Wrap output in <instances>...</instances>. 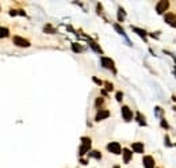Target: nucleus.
Listing matches in <instances>:
<instances>
[{
    "label": "nucleus",
    "instance_id": "nucleus-1",
    "mask_svg": "<svg viewBox=\"0 0 176 168\" xmlns=\"http://www.w3.org/2000/svg\"><path fill=\"white\" fill-rule=\"evenodd\" d=\"M91 149V140L88 137H83L81 138V148H80V155L87 153L88 151Z\"/></svg>",
    "mask_w": 176,
    "mask_h": 168
},
{
    "label": "nucleus",
    "instance_id": "nucleus-2",
    "mask_svg": "<svg viewBox=\"0 0 176 168\" xmlns=\"http://www.w3.org/2000/svg\"><path fill=\"white\" fill-rule=\"evenodd\" d=\"M107 151L111 152V153H115V155H119L122 152V148L118 142H110L107 145Z\"/></svg>",
    "mask_w": 176,
    "mask_h": 168
},
{
    "label": "nucleus",
    "instance_id": "nucleus-3",
    "mask_svg": "<svg viewBox=\"0 0 176 168\" xmlns=\"http://www.w3.org/2000/svg\"><path fill=\"white\" fill-rule=\"evenodd\" d=\"M14 43L16 46H20V47H29L30 46V42L27 39H24V38H22V37H18V35H15L14 37Z\"/></svg>",
    "mask_w": 176,
    "mask_h": 168
},
{
    "label": "nucleus",
    "instance_id": "nucleus-4",
    "mask_svg": "<svg viewBox=\"0 0 176 168\" xmlns=\"http://www.w3.org/2000/svg\"><path fill=\"white\" fill-rule=\"evenodd\" d=\"M122 115H123V119L126 122L131 121V118H133V113H131V110L129 109L127 106H123L122 107Z\"/></svg>",
    "mask_w": 176,
    "mask_h": 168
},
{
    "label": "nucleus",
    "instance_id": "nucleus-5",
    "mask_svg": "<svg viewBox=\"0 0 176 168\" xmlns=\"http://www.w3.org/2000/svg\"><path fill=\"white\" fill-rule=\"evenodd\" d=\"M102 65L105 66V68H108V69H111V71H114V72H115L114 61H112L111 58H107V57H105V58H102Z\"/></svg>",
    "mask_w": 176,
    "mask_h": 168
},
{
    "label": "nucleus",
    "instance_id": "nucleus-6",
    "mask_svg": "<svg viewBox=\"0 0 176 168\" xmlns=\"http://www.w3.org/2000/svg\"><path fill=\"white\" fill-rule=\"evenodd\" d=\"M144 167L145 168H155V160L152 156H145L144 157Z\"/></svg>",
    "mask_w": 176,
    "mask_h": 168
},
{
    "label": "nucleus",
    "instance_id": "nucleus-7",
    "mask_svg": "<svg viewBox=\"0 0 176 168\" xmlns=\"http://www.w3.org/2000/svg\"><path fill=\"white\" fill-rule=\"evenodd\" d=\"M110 117V113L107 111V110H100V111H98V114H96L95 119L96 121H102V119H106Z\"/></svg>",
    "mask_w": 176,
    "mask_h": 168
},
{
    "label": "nucleus",
    "instance_id": "nucleus-8",
    "mask_svg": "<svg viewBox=\"0 0 176 168\" xmlns=\"http://www.w3.org/2000/svg\"><path fill=\"white\" fill-rule=\"evenodd\" d=\"M168 7H169V2H160L159 4H157V12L161 14L165 9H168Z\"/></svg>",
    "mask_w": 176,
    "mask_h": 168
},
{
    "label": "nucleus",
    "instance_id": "nucleus-9",
    "mask_svg": "<svg viewBox=\"0 0 176 168\" xmlns=\"http://www.w3.org/2000/svg\"><path fill=\"white\" fill-rule=\"evenodd\" d=\"M122 151H123V160L126 161V163H129V161L131 160V156H133V153H131V151L127 149V148H125V149H122Z\"/></svg>",
    "mask_w": 176,
    "mask_h": 168
},
{
    "label": "nucleus",
    "instance_id": "nucleus-10",
    "mask_svg": "<svg viewBox=\"0 0 176 168\" xmlns=\"http://www.w3.org/2000/svg\"><path fill=\"white\" fill-rule=\"evenodd\" d=\"M131 148H133L134 152H138V153H142L144 152V145L141 144V142H134V144L131 145Z\"/></svg>",
    "mask_w": 176,
    "mask_h": 168
},
{
    "label": "nucleus",
    "instance_id": "nucleus-11",
    "mask_svg": "<svg viewBox=\"0 0 176 168\" xmlns=\"http://www.w3.org/2000/svg\"><path fill=\"white\" fill-rule=\"evenodd\" d=\"M165 22L169 23L171 26H175V15L174 14H167L165 15Z\"/></svg>",
    "mask_w": 176,
    "mask_h": 168
},
{
    "label": "nucleus",
    "instance_id": "nucleus-12",
    "mask_svg": "<svg viewBox=\"0 0 176 168\" xmlns=\"http://www.w3.org/2000/svg\"><path fill=\"white\" fill-rule=\"evenodd\" d=\"M8 34H10L8 28H6V27H0V38H6V37H8Z\"/></svg>",
    "mask_w": 176,
    "mask_h": 168
},
{
    "label": "nucleus",
    "instance_id": "nucleus-13",
    "mask_svg": "<svg viewBox=\"0 0 176 168\" xmlns=\"http://www.w3.org/2000/svg\"><path fill=\"white\" fill-rule=\"evenodd\" d=\"M133 30H134V33L138 34V35H141L142 38H145L146 37V33L144 30H141V28H137V27H133Z\"/></svg>",
    "mask_w": 176,
    "mask_h": 168
},
{
    "label": "nucleus",
    "instance_id": "nucleus-14",
    "mask_svg": "<svg viewBox=\"0 0 176 168\" xmlns=\"http://www.w3.org/2000/svg\"><path fill=\"white\" fill-rule=\"evenodd\" d=\"M72 49H73L76 53H80L81 50H83V47L79 45V43H72Z\"/></svg>",
    "mask_w": 176,
    "mask_h": 168
},
{
    "label": "nucleus",
    "instance_id": "nucleus-15",
    "mask_svg": "<svg viewBox=\"0 0 176 168\" xmlns=\"http://www.w3.org/2000/svg\"><path fill=\"white\" fill-rule=\"evenodd\" d=\"M90 156L91 157H95V159H100V157H102V155H100L98 151H94V152H90Z\"/></svg>",
    "mask_w": 176,
    "mask_h": 168
},
{
    "label": "nucleus",
    "instance_id": "nucleus-16",
    "mask_svg": "<svg viewBox=\"0 0 176 168\" xmlns=\"http://www.w3.org/2000/svg\"><path fill=\"white\" fill-rule=\"evenodd\" d=\"M22 15V17H26V14H24L23 11H14V9H12V11H10V15L11 17H15V15Z\"/></svg>",
    "mask_w": 176,
    "mask_h": 168
},
{
    "label": "nucleus",
    "instance_id": "nucleus-17",
    "mask_svg": "<svg viewBox=\"0 0 176 168\" xmlns=\"http://www.w3.org/2000/svg\"><path fill=\"white\" fill-rule=\"evenodd\" d=\"M90 45H91V47H92V49H95L98 53H102V49H100V47L96 45V42H90Z\"/></svg>",
    "mask_w": 176,
    "mask_h": 168
},
{
    "label": "nucleus",
    "instance_id": "nucleus-18",
    "mask_svg": "<svg viewBox=\"0 0 176 168\" xmlns=\"http://www.w3.org/2000/svg\"><path fill=\"white\" fill-rule=\"evenodd\" d=\"M103 102H105V100H103V98H98V99H96V107H102V104H103Z\"/></svg>",
    "mask_w": 176,
    "mask_h": 168
},
{
    "label": "nucleus",
    "instance_id": "nucleus-19",
    "mask_svg": "<svg viewBox=\"0 0 176 168\" xmlns=\"http://www.w3.org/2000/svg\"><path fill=\"white\" fill-rule=\"evenodd\" d=\"M137 117H138L137 119H138V121H140V125H142V126H144V125H146V122L144 121V119H142V117H141L140 114H137Z\"/></svg>",
    "mask_w": 176,
    "mask_h": 168
},
{
    "label": "nucleus",
    "instance_id": "nucleus-20",
    "mask_svg": "<svg viewBox=\"0 0 176 168\" xmlns=\"http://www.w3.org/2000/svg\"><path fill=\"white\" fill-rule=\"evenodd\" d=\"M45 31H46V33H54V28H53L52 26H46L45 27Z\"/></svg>",
    "mask_w": 176,
    "mask_h": 168
},
{
    "label": "nucleus",
    "instance_id": "nucleus-21",
    "mask_svg": "<svg viewBox=\"0 0 176 168\" xmlns=\"http://www.w3.org/2000/svg\"><path fill=\"white\" fill-rule=\"evenodd\" d=\"M114 26H115V28L118 30V33H119V34H123V30H122V27L119 26V24H114Z\"/></svg>",
    "mask_w": 176,
    "mask_h": 168
},
{
    "label": "nucleus",
    "instance_id": "nucleus-22",
    "mask_svg": "<svg viewBox=\"0 0 176 168\" xmlns=\"http://www.w3.org/2000/svg\"><path fill=\"white\" fill-rule=\"evenodd\" d=\"M122 98H123V94H122V92H117V99L119 100V102L122 100Z\"/></svg>",
    "mask_w": 176,
    "mask_h": 168
},
{
    "label": "nucleus",
    "instance_id": "nucleus-23",
    "mask_svg": "<svg viewBox=\"0 0 176 168\" xmlns=\"http://www.w3.org/2000/svg\"><path fill=\"white\" fill-rule=\"evenodd\" d=\"M161 125H163V126H164V128H165V129H169V126H168V125H167V122H165V121H163V122H161Z\"/></svg>",
    "mask_w": 176,
    "mask_h": 168
},
{
    "label": "nucleus",
    "instance_id": "nucleus-24",
    "mask_svg": "<svg viewBox=\"0 0 176 168\" xmlns=\"http://www.w3.org/2000/svg\"><path fill=\"white\" fill-rule=\"evenodd\" d=\"M107 90H108V91H111V90H112V85L110 84V83H107Z\"/></svg>",
    "mask_w": 176,
    "mask_h": 168
},
{
    "label": "nucleus",
    "instance_id": "nucleus-25",
    "mask_svg": "<svg viewBox=\"0 0 176 168\" xmlns=\"http://www.w3.org/2000/svg\"><path fill=\"white\" fill-rule=\"evenodd\" d=\"M114 168H119V167H118V166H117V167H114Z\"/></svg>",
    "mask_w": 176,
    "mask_h": 168
}]
</instances>
